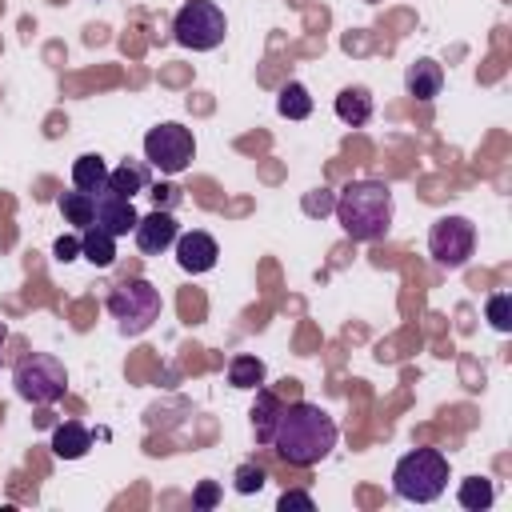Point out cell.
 Wrapping results in <instances>:
<instances>
[{
  "label": "cell",
  "mask_w": 512,
  "mask_h": 512,
  "mask_svg": "<svg viewBox=\"0 0 512 512\" xmlns=\"http://www.w3.org/2000/svg\"><path fill=\"white\" fill-rule=\"evenodd\" d=\"M332 212L352 240L360 244L384 240L392 228V188L384 180H352L336 192Z\"/></svg>",
  "instance_id": "7a4b0ae2"
},
{
  "label": "cell",
  "mask_w": 512,
  "mask_h": 512,
  "mask_svg": "<svg viewBox=\"0 0 512 512\" xmlns=\"http://www.w3.org/2000/svg\"><path fill=\"white\" fill-rule=\"evenodd\" d=\"M132 236H136V248H140V252L156 256V252H164V248H172V244H176L180 228H176V216H172V212L156 208V212H148V216H140V220H136Z\"/></svg>",
  "instance_id": "30bf717a"
},
{
  "label": "cell",
  "mask_w": 512,
  "mask_h": 512,
  "mask_svg": "<svg viewBox=\"0 0 512 512\" xmlns=\"http://www.w3.org/2000/svg\"><path fill=\"white\" fill-rule=\"evenodd\" d=\"M280 508H284V512H288V508H304V512H312V508H316V500H312L308 492L292 488V492H284V496H280Z\"/></svg>",
  "instance_id": "f1b7e54d"
},
{
  "label": "cell",
  "mask_w": 512,
  "mask_h": 512,
  "mask_svg": "<svg viewBox=\"0 0 512 512\" xmlns=\"http://www.w3.org/2000/svg\"><path fill=\"white\" fill-rule=\"evenodd\" d=\"M264 480H268V476H264V468H260V464H240V468H236V476H232V484H236V492H240V496L260 492V488H264Z\"/></svg>",
  "instance_id": "cb8c5ba5"
},
{
  "label": "cell",
  "mask_w": 512,
  "mask_h": 512,
  "mask_svg": "<svg viewBox=\"0 0 512 512\" xmlns=\"http://www.w3.org/2000/svg\"><path fill=\"white\" fill-rule=\"evenodd\" d=\"M4 344H8V328L0 324V360H4Z\"/></svg>",
  "instance_id": "f546056e"
},
{
  "label": "cell",
  "mask_w": 512,
  "mask_h": 512,
  "mask_svg": "<svg viewBox=\"0 0 512 512\" xmlns=\"http://www.w3.org/2000/svg\"><path fill=\"white\" fill-rule=\"evenodd\" d=\"M80 256L88 264H96V268H112L116 264V236L104 232V228H96V224H88L80 232Z\"/></svg>",
  "instance_id": "9a60e30c"
},
{
  "label": "cell",
  "mask_w": 512,
  "mask_h": 512,
  "mask_svg": "<svg viewBox=\"0 0 512 512\" xmlns=\"http://www.w3.org/2000/svg\"><path fill=\"white\" fill-rule=\"evenodd\" d=\"M108 164L96 156V152H84V156H76V164H72V188H80V192H100V188H108Z\"/></svg>",
  "instance_id": "ac0fdd59"
},
{
  "label": "cell",
  "mask_w": 512,
  "mask_h": 512,
  "mask_svg": "<svg viewBox=\"0 0 512 512\" xmlns=\"http://www.w3.org/2000/svg\"><path fill=\"white\" fill-rule=\"evenodd\" d=\"M52 252H56V260H60V264H68V260H76V256H80V240H76V236H56Z\"/></svg>",
  "instance_id": "4316f807"
},
{
  "label": "cell",
  "mask_w": 512,
  "mask_h": 512,
  "mask_svg": "<svg viewBox=\"0 0 512 512\" xmlns=\"http://www.w3.org/2000/svg\"><path fill=\"white\" fill-rule=\"evenodd\" d=\"M108 188L120 192L124 200H132L136 192L152 188V164H148V160H124L120 168L108 172Z\"/></svg>",
  "instance_id": "5bb4252c"
},
{
  "label": "cell",
  "mask_w": 512,
  "mask_h": 512,
  "mask_svg": "<svg viewBox=\"0 0 512 512\" xmlns=\"http://www.w3.org/2000/svg\"><path fill=\"white\" fill-rule=\"evenodd\" d=\"M60 212H64V220L72 224V228H88L92 220H96V200H92V192H80V188H72V192H60Z\"/></svg>",
  "instance_id": "d6986e66"
},
{
  "label": "cell",
  "mask_w": 512,
  "mask_h": 512,
  "mask_svg": "<svg viewBox=\"0 0 512 512\" xmlns=\"http://www.w3.org/2000/svg\"><path fill=\"white\" fill-rule=\"evenodd\" d=\"M472 248H476V228H472L468 216H440L428 232V252L444 272L464 268Z\"/></svg>",
  "instance_id": "ba28073f"
},
{
  "label": "cell",
  "mask_w": 512,
  "mask_h": 512,
  "mask_svg": "<svg viewBox=\"0 0 512 512\" xmlns=\"http://www.w3.org/2000/svg\"><path fill=\"white\" fill-rule=\"evenodd\" d=\"M460 508H468V512H484L488 504H492V480H484V476H468V480H460Z\"/></svg>",
  "instance_id": "7402d4cb"
},
{
  "label": "cell",
  "mask_w": 512,
  "mask_h": 512,
  "mask_svg": "<svg viewBox=\"0 0 512 512\" xmlns=\"http://www.w3.org/2000/svg\"><path fill=\"white\" fill-rule=\"evenodd\" d=\"M228 384L232 388H260L264 384V360L260 356H232Z\"/></svg>",
  "instance_id": "44dd1931"
},
{
  "label": "cell",
  "mask_w": 512,
  "mask_h": 512,
  "mask_svg": "<svg viewBox=\"0 0 512 512\" xmlns=\"http://www.w3.org/2000/svg\"><path fill=\"white\" fill-rule=\"evenodd\" d=\"M152 196H156V208H164V212H172L180 204V188L176 184H156Z\"/></svg>",
  "instance_id": "484cf974"
},
{
  "label": "cell",
  "mask_w": 512,
  "mask_h": 512,
  "mask_svg": "<svg viewBox=\"0 0 512 512\" xmlns=\"http://www.w3.org/2000/svg\"><path fill=\"white\" fill-rule=\"evenodd\" d=\"M488 324L496 328V332H508L512 328V292H496V296H488Z\"/></svg>",
  "instance_id": "603a6c76"
},
{
  "label": "cell",
  "mask_w": 512,
  "mask_h": 512,
  "mask_svg": "<svg viewBox=\"0 0 512 512\" xmlns=\"http://www.w3.org/2000/svg\"><path fill=\"white\" fill-rule=\"evenodd\" d=\"M88 448H92V432H88L84 424H76V420H64V424L52 432V452H56L60 460H80Z\"/></svg>",
  "instance_id": "e0dca14e"
},
{
  "label": "cell",
  "mask_w": 512,
  "mask_h": 512,
  "mask_svg": "<svg viewBox=\"0 0 512 512\" xmlns=\"http://www.w3.org/2000/svg\"><path fill=\"white\" fill-rule=\"evenodd\" d=\"M280 408H284V400L276 396V392H268V388H256V400H252V432H256V444H272V432H276V420H280Z\"/></svg>",
  "instance_id": "4fadbf2b"
},
{
  "label": "cell",
  "mask_w": 512,
  "mask_h": 512,
  "mask_svg": "<svg viewBox=\"0 0 512 512\" xmlns=\"http://www.w3.org/2000/svg\"><path fill=\"white\" fill-rule=\"evenodd\" d=\"M224 32H228V20H224L220 4H212V0H188V4H180L176 20H172L176 44H184V48H192V52H212V48H220Z\"/></svg>",
  "instance_id": "5b68a950"
},
{
  "label": "cell",
  "mask_w": 512,
  "mask_h": 512,
  "mask_svg": "<svg viewBox=\"0 0 512 512\" xmlns=\"http://www.w3.org/2000/svg\"><path fill=\"white\" fill-rule=\"evenodd\" d=\"M108 316L116 320V328L124 336H140L160 320V288L148 284L144 276L136 280H120L108 292Z\"/></svg>",
  "instance_id": "277c9868"
},
{
  "label": "cell",
  "mask_w": 512,
  "mask_h": 512,
  "mask_svg": "<svg viewBox=\"0 0 512 512\" xmlns=\"http://www.w3.org/2000/svg\"><path fill=\"white\" fill-rule=\"evenodd\" d=\"M92 200H96V220H92L96 228L112 232L116 240H120V236H128V232L136 228L140 212H136V208H132V200H124L120 192H112V188H100Z\"/></svg>",
  "instance_id": "9c48e42d"
},
{
  "label": "cell",
  "mask_w": 512,
  "mask_h": 512,
  "mask_svg": "<svg viewBox=\"0 0 512 512\" xmlns=\"http://www.w3.org/2000/svg\"><path fill=\"white\" fill-rule=\"evenodd\" d=\"M372 108H376V100H372V92L368 88H344L340 96H336V116L344 120V124H352V128H360V124H368L372 120Z\"/></svg>",
  "instance_id": "2e32d148"
},
{
  "label": "cell",
  "mask_w": 512,
  "mask_h": 512,
  "mask_svg": "<svg viewBox=\"0 0 512 512\" xmlns=\"http://www.w3.org/2000/svg\"><path fill=\"white\" fill-rule=\"evenodd\" d=\"M404 88H408V96H416V100H436L440 88H444V68H440L436 60L420 56V60L408 64V72H404Z\"/></svg>",
  "instance_id": "7c38bea8"
},
{
  "label": "cell",
  "mask_w": 512,
  "mask_h": 512,
  "mask_svg": "<svg viewBox=\"0 0 512 512\" xmlns=\"http://www.w3.org/2000/svg\"><path fill=\"white\" fill-rule=\"evenodd\" d=\"M276 112L288 116V120L312 116V96H308V88H304L300 80H288V84L280 88V96H276Z\"/></svg>",
  "instance_id": "ffe728a7"
},
{
  "label": "cell",
  "mask_w": 512,
  "mask_h": 512,
  "mask_svg": "<svg viewBox=\"0 0 512 512\" xmlns=\"http://www.w3.org/2000/svg\"><path fill=\"white\" fill-rule=\"evenodd\" d=\"M12 384H16L20 400H28V404H56V400L64 396V388H68V372H64V364H60L56 356H48V352H28V356L16 364Z\"/></svg>",
  "instance_id": "8992f818"
},
{
  "label": "cell",
  "mask_w": 512,
  "mask_h": 512,
  "mask_svg": "<svg viewBox=\"0 0 512 512\" xmlns=\"http://www.w3.org/2000/svg\"><path fill=\"white\" fill-rule=\"evenodd\" d=\"M196 156V140L184 124H156L148 136H144V160L152 168H160L164 176H180Z\"/></svg>",
  "instance_id": "52a82bcc"
},
{
  "label": "cell",
  "mask_w": 512,
  "mask_h": 512,
  "mask_svg": "<svg viewBox=\"0 0 512 512\" xmlns=\"http://www.w3.org/2000/svg\"><path fill=\"white\" fill-rule=\"evenodd\" d=\"M216 256H220V248H216V240H212L208 232L192 228V232L176 236V264H180L184 272H192V276L212 272V268H216Z\"/></svg>",
  "instance_id": "8fae6325"
},
{
  "label": "cell",
  "mask_w": 512,
  "mask_h": 512,
  "mask_svg": "<svg viewBox=\"0 0 512 512\" xmlns=\"http://www.w3.org/2000/svg\"><path fill=\"white\" fill-rule=\"evenodd\" d=\"M392 488L400 500L428 504L448 488V456L440 448H412L392 468Z\"/></svg>",
  "instance_id": "3957f363"
},
{
  "label": "cell",
  "mask_w": 512,
  "mask_h": 512,
  "mask_svg": "<svg viewBox=\"0 0 512 512\" xmlns=\"http://www.w3.org/2000/svg\"><path fill=\"white\" fill-rule=\"evenodd\" d=\"M336 436H340V428L320 404L292 400L280 408V420H276L268 448H276L280 460H288L292 468H312L336 448Z\"/></svg>",
  "instance_id": "6da1fadb"
},
{
  "label": "cell",
  "mask_w": 512,
  "mask_h": 512,
  "mask_svg": "<svg viewBox=\"0 0 512 512\" xmlns=\"http://www.w3.org/2000/svg\"><path fill=\"white\" fill-rule=\"evenodd\" d=\"M216 504H220V484H216V480H200L196 492H192V508L208 512V508H216Z\"/></svg>",
  "instance_id": "d4e9b609"
},
{
  "label": "cell",
  "mask_w": 512,
  "mask_h": 512,
  "mask_svg": "<svg viewBox=\"0 0 512 512\" xmlns=\"http://www.w3.org/2000/svg\"><path fill=\"white\" fill-rule=\"evenodd\" d=\"M332 204H336V196H328V188H316V192L304 200V212H308V216H316V212H328Z\"/></svg>",
  "instance_id": "83f0119b"
}]
</instances>
